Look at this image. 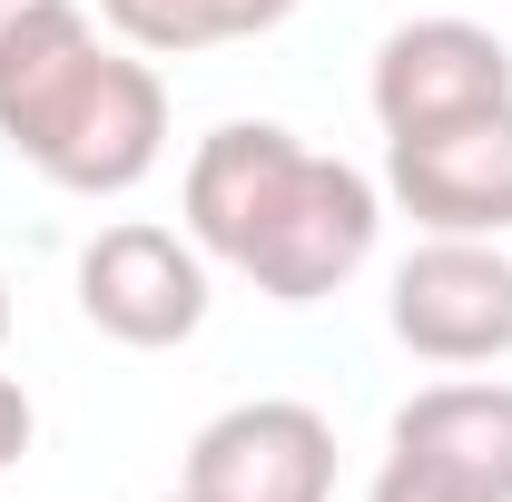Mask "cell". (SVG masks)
Listing matches in <instances>:
<instances>
[{
	"label": "cell",
	"mask_w": 512,
	"mask_h": 502,
	"mask_svg": "<svg viewBox=\"0 0 512 502\" xmlns=\"http://www.w3.org/2000/svg\"><path fill=\"white\" fill-rule=\"evenodd\" d=\"M384 227V188L365 168L306 148L276 119H227L197 138L188 158V237L256 276V296L276 306H325Z\"/></svg>",
	"instance_id": "6da1fadb"
},
{
	"label": "cell",
	"mask_w": 512,
	"mask_h": 502,
	"mask_svg": "<svg viewBox=\"0 0 512 502\" xmlns=\"http://www.w3.org/2000/svg\"><path fill=\"white\" fill-rule=\"evenodd\" d=\"M0 138L69 197H128L168 148V89L138 50H109L89 10L60 0L0 50Z\"/></svg>",
	"instance_id": "7a4b0ae2"
},
{
	"label": "cell",
	"mask_w": 512,
	"mask_h": 502,
	"mask_svg": "<svg viewBox=\"0 0 512 502\" xmlns=\"http://www.w3.org/2000/svg\"><path fill=\"white\" fill-rule=\"evenodd\" d=\"M79 315L99 335L138 345V355L188 345L197 325H207V247L178 237V227H148V217L99 227L79 247Z\"/></svg>",
	"instance_id": "3957f363"
},
{
	"label": "cell",
	"mask_w": 512,
	"mask_h": 502,
	"mask_svg": "<svg viewBox=\"0 0 512 502\" xmlns=\"http://www.w3.org/2000/svg\"><path fill=\"white\" fill-rule=\"evenodd\" d=\"M178 493L188 502H325L335 493V424L296 394L227 404L217 424H197Z\"/></svg>",
	"instance_id": "277c9868"
},
{
	"label": "cell",
	"mask_w": 512,
	"mask_h": 502,
	"mask_svg": "<svg viewBox=\"0 0 512 502\" xmlns=\"http://www.w3.org/2000/svg\"><path fill=\"white\" fill-rule=\"evenodd\" d=\"M384 315L424 365H493L512 355V256L493 237H424L394 266Z\"/></svg>",
	"instance_id": "5b68a950"
},
{
	"label": "cell",
	"mask_w": 512,
	"mask_h": 502,
	"mask_svg": "<svg viewBox=\"0 0 512 502\" xmlns=\"http://www.w3.org/2000/svg\"><path fill=\"white\" fill-rule=\"evenodd\" d=\"M384 188L424 237H503L512 227V109L404 128L384 148Z\"/></svg>",
	"instance_id": "8992f818"
},
{
	"label": "cell",
	"mask_w": 512,
	"mask_h": 502,
	"mask_svg": "<svg viewBox=\"0 0 512 502\" xmlns=\"http://www.w3.org/2000/svg\"><path fill=\"white\" fill-rule=\"evenodd\" d=\"M375 119L384 138H404V128H444V119H483V109H512V50L483 30V20H404V30H384L375 50Z\"/></svg>",
	"instance_id": "52a82bcc"
},
{
	"label": "cell",
	"mask_w": 512,
	"mask_h": 502,
	"mask_svg": "<svg viewBox=\"0 0 512 502\" xmlns=\"http://www.w3.org/2000/svg\"><path fill=\"white\" fill-rule=\"evenodd\" d=\"M394 453L483 502H512V384H424L394 414Z\"/></svg>",
	"instance_id": "ba28073f"
},
{
	"label": "cell",
	"mask_w": 512,
	"mask_h": 502,
	"mask_svg": "<svg viewBox=\"0 0 512 502\" xmlns=\"http://www.w3.org/2000/svg\"><path fill=\"white\" fill-rule=\"evenodd\" d=\"M99 20L119 30L138 60H188V50H217V0H99Z\"/></svg>",
	"instance_id": "9c48e42d"
},
{
	"label": "cell",
	"mask_w": 512,
	"mask_h": 502,
	"mask_svg": "<svg viewBox=\"0 0 512 502\" xmlns=\"http://www.w3.org/2000/svg\"><path fill=\"white\" fill-rule=\"evenodd\" d=\"M365 502H483V493H463V483L424 473V463H404V453H384V473H375V493H365Z\"/></svg>",
	"instance_id": "30bf717a"
},
{
	"label": "cell",
	"mask_w": 512,
	"mask_h": 502,
	"mask_svg": "<svg viewBox=\"0 0 512 502\" xmlns=\"http://www.w3.org/2000/svg\"><path fill=\"white\" fill-rule=\"evenodd\" d=\"M30 434H40V414H30V394H20V384L0 375V473H10V463L30 453Z\"/></svg>",
	"instance_id": "8fae6325"
},
{
	"label": "cell",
	"mask_w": 512,
	"mask_h": 502,
	"mask_svg": "<svg viewBox=\"0 0 512 502\" xmlns=\"http://www.w3.org/2000/svg\"><path fill=\"white\" fill-rule=\"evenodd\" d=\"M286 10H296V0H217V30H227V40H256V30H276Z\"/></svg>",
	"instance_id": "7c38bea8"
},
{
	"label": "cell",
	"mask_w": 512,
	"mask_h": 502,
	"mask_svg": "<svg viewBox=\"0 0 512 502\" xmlns=\"http://www.w3.org/2000/svg\"><path fill=\"white\" fill-rule=\"evenodd\" d=\"M40 10H60V0H0V50H10V40H20Z\"/></svg>",
	"instance_id": "4fadbf2b"
},
{
	"label": "cell",
	"mask_w": 512,
	"mask_h": 502,
	"mask_svg": "<svg viewBox=\"0 0 512 502\" xmlns=\"http://www.w3.org/2000/svg\"><path fill=\"white\" fill-rule=\"evenodd\" d=\"M0 335H10V286H0Z\"/></svg>",
	"instance_id": "5bb4252c"
},
{
	"label": "cell",
	"mask_w": 512,
	"mask_h": 502,
	"mask_svg": "<svg viewBox=\"0 0 512 502\" xmlns=\"http://www.w3.org/2000/svg\"><path fill=\"white\" fill-rule=\"evenodd\" d=\"M158 502H188V493H158Z\"/></svg>",
	"instance_id": "9a60e30c"
}]
</instances>
